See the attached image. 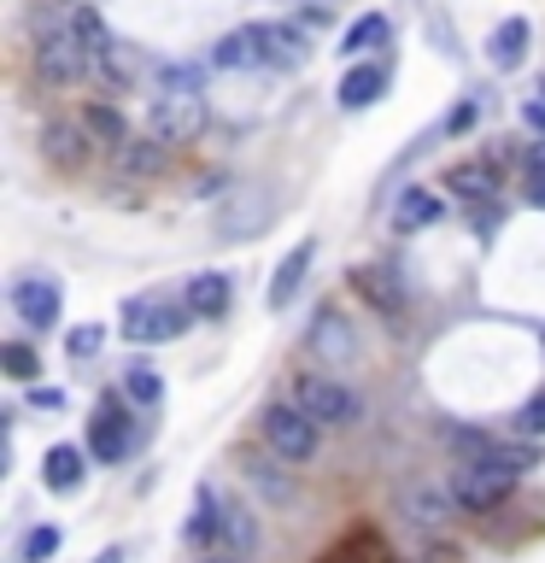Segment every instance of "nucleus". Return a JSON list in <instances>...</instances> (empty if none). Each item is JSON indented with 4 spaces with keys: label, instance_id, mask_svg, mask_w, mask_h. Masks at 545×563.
Wrapping results in <instances>:
<instances>
[{
    "label": "nucleus",
    "instance_id": "12",
    "mask_svg": "<svg viewBox=\"0 0 545 563\" xmlns=\"http://www.w3.org/2000/svg\"><path fill=\"white\" fill-rule=\"evenodd\" d=\"M311 258H316V241H299L288 258L276 264V276H270V294H264V306L281 311V306H293L299 288H305V271H311Z\"/></svg>",
    "mask_w": 545,
    "mask_h": 563
},
{
    "label": "nucleus",
    "instance_id": "32",
    "mask_svg": "<svg viewBox=\"0 0 545 563\" xmlns=\"http://www.w3.org/2000/svg\"><path fill=\"white\" fill-rule=\"evenodd\" d=\"M223 540H235L241 552H246V545H253V522H246L235 505H223Z\"/></svg>",
    "mask_w": 545,
    "mask_h": 563
},
{
    "label": "nucleus",
    "instance_id": "13",
    "mask_svg": "<svg viewBox=\"0 0 545 563\" xmlns=\"http://www.w3.org/2000/svg\"><path fill=\"white\" fill-rule=\"evenodd\" d=\"M229 299H235V282L218 276V271L188 276V288H182V306H188L193 317H205V323H218V317L229 311Z\"/></svg>",
    "mask_w": 545,
    "mask_h": 563
},
{
    "label": "nucleus",
    "instance_id": "22",
    "mask_svg": "<svg viewBox=\"0 0 545 563\" xmlns=\"http://www.w3.org/2000/svg\"><path fill=\"white\" fill-rule=\"evenodd\" d=\"M42 482H47L53 493H77V487H82V452H77V446H47Z\"/></svg>",
    "mask_w": 545,
    "mask_h": 563
},
{
    "label": "nucleus",
    "instance_id": "28",
    "mask_svg": "<svg viewBox=\"0 0 545 563\" xmlns=\"http://www.w3.org/2000/svg\"><path fill=\"white\" fill-rule=\"evenodd\" d=\"M316 334H311V341L316 346H334V358H346V352H352V341H346V323H341V317H334V311H316V323H311Z\"/></svg>",
    "mask_w": 545,
    "mask_h": 563
},
{
    "label": "nucleus",
    "instance_id": "23",
    "mask_svg": "<svg viewBox=\"0 0 545 563\" xmlns=\"http://www.w3.org/2000/svg\"><path fill=\"white\" fill-rule=\"evenodd\" d=\"M352 282H358V294H364V299H369V306H376L381 317H393V323L404 317V294L393 288V276H387V271H358Z\"/></svg>",
    "mask_w": 545,
    "mask_h": 563
},
{
    "label": "nucleus",
    "instance_id": "4",
    "mask_svg": "<svg viewBox=\"0 0 545 563\" xmlns=\"http://www.w3.org/2000/svg\"><path fill=\"white\" fill-rule=\"evenodd\" d=\"M188 306L182 299H158V294H135V299H123V317H118V334L123 341H135V346H165L176 341V334L188 329Z\"/></svg>",
    "mask_w": 545,
    "mask_h": 563
},
{
    "label": "nucleus",
    "instance_id": "29",
    "mask_svg": "<svg viewBox=\"0 0 545 563\" xmlns=\"http://www.w3.org/2000/svg\"><path fill=\"white\" fill-rule=\"evenodd\" d=\"M516 434H522V440L545 434V387H540V394H534V399H527L522 411H516Z\"/></svg>",
    "mask_w": 545,
    "mask_h": 563
},
{
    "label": "nucleus",
    "instance_id": "20",
    "mask_svg": "<svg viewBox=\"0 0 545 563\" xmlns=\"http://www.w3.org/2000/svg\"><path fill=\"white\" fill-rule=\"evenodd\" d=\"M440 211H446V206H440L434 188H404L399 206H393V235H416V229H429Z\"/></svg>",
    "mask_w": 545,
    "mask_h": 563
},
{
    "label": "nucleus",
    "instance_id": "33",
    "mask_svg": "<svg viewBox=\"0 0 545 563\" xmlns=\"http://www.w3.org/2000/svg\"><path fill=\"white\" fill-rule=\"evenodd\" d=\"M30 405H42V411H59L65 394H59V387H30Z\"/></svg>",
    "mask_w": 545,
    "mask_h": 563
},
{
    "label": "nucleus",
    "instance_id": "1",
    "mask_svg": "<svg viewBox=\"0 0 545 563\" xmlns=\"http://www.w3.org/2000/svg\"><path fill=\"white\" fill-rule=\"evenodd\" d=\"M305 59H311V42L293 24H235L211 47L218 70H299Z\"/></svg>",
    "mask_w": 545,
    "mask_h": 563
},
{
    "label": "nucleus",
    "instance_id": "3",
    "mask_svg": "<svg viewBox=\"0 0 545 563\" xmlns=\"http://www.w3.org/2000/svg\"><path fill=\"white\" fill-rule=\"evenodd\" d=\"M205 130V95H200V70H165L158 95L147 100V135H158L165 147H188Z\"/></svg>",
    "mask_w": 545,
    "mask_h": 563
},
{
    "label": "nucleus",
    "instance_id": "7",
    "mask_svg": "<svg viewBox=\"0 0 545 563\" xmlns=\"http://www.w3.org/2000/svg\"><path fill=\"white\" fill-rule=\"evenodd\" d=\"M452 499L457 510H469V517H481V510H499L510 493H516V475L499 470V464H457L452 470Z\"/></svg>",
    "mask_w": 545,
    "mask_h": 563
},
{
    "label": "nucleus",
    "instance_id": "30",
    "mask_svg": "<svg viewBox=\"0 0 545 563\" xmlns=\"http://www.w3.org/2000/svg\"><path fill=\"white\" fill-rule=\"evenodd\" d=\"M0 364L12 369V382H30V376H35V352H30V346H18V341H12V346H0Z\"/></svg>",
    "mask_w": 545,
    "mask_h": 563
},
{
    "label": "nucleus",
    "instance_id": "19",
    "mask_svg": "<svg viewBox=\"0 0 545 563\" xmlns=\"http://www.w3.org/2000/svg\"><path fill=\"white\" fill-rule=\"evenodd\" d=\"M387 35H393V24H387V12H364V18H352L346 24V35H341V53L352 65L358 59H369L376 47H387Z\"/></svg>",
    "mask_w": 545,
    "mask_h": 563
},
{
    "label": "nucleus",
    "instance_id": "9",
    "mask_svg": "<svg viewBox=\"0 0 545 563\" xmlns=\"http://www.w3.org/2000/svg\"><path fill=\"white\" fill-rule=\"evenodd\" d=\"M12 311L24 317L30 329H53V323H59V311H65V288H59V276H42V271L12 276Z\"/></svg>",
    "mask_w": 545,
    "mask_h": 563
},
{
    "label": "nucleus",
    "instance_id": "26",
    "mask_svg": "<svg viewBox=\"0 0 545 563\" xmlns=\"http://www.w3.org/2000/svg\"><path fill=\"white\" fill-rule=\"evenodd\" d=\"M100 346H105V329L100 323H77L65 334V352H70V364H88V358H100Z\"/></svg>",
    "mask_w": 545,
    "mask_h": 563
},
{
    "label": "nucleus",
    "instance_id": "21",
    "mask_svg": "<svg viewBox=\"0 0 545 563\" xmlns=\"http://www.w3.org/2000/svg\"><path fill=\"white\" fill-rule=\"evenodd\" d=\"M218 534H223V505H218V493H211V487H200V493H193V517L182 522V540L211 545Z\"/></svg>",
    "mask_w": 545,
    "mask_h": 563
},
{
    "label": "nucleus",
    "instance_id": "27",
    "mask_svg": "<svg viewBox=\"0 0 545 563\" xmlns=\"http://www.w3.org/2000/svg\"><path fill=\"white\" fill-rule=\"evenodd\" d=\"M59 528H53V522H42V528H30V534H24V545H18V558H24V563H47L53 552H59Z\"/></svg>",
    "mask_w": 545,
    "mask_h": 563
},
{
    "label": "nucleus",
    "instance_id": "34",
    "mask_svg": "<svg viewBox=\"0 0 545 563\" xmlns=\"http://www.w3.org/2000/svg\"><path fill=\"white\" fill-rule=\"evenodd\" d=\"M94 563H123V545H105V552H100Z\"/></svg>",
    "mask_w": 545,
    "mask_h": 563
},
{
    "label": "nucleus",
    "instance_id": "15",
    "mask_svg": "<svg viewBox=\"0 0 545 563\" xmlns=\"http://www.w3.org/2000/svg\"><path fill=\"white\" fill-rule=\"evenodd\" d=\"M82 123H88V135H94V147L105 153V158H112L118 147H123V141H130L135 130H130V123H123V112H118V106L112 100H88L82 106V112H77Z\"/></svg>",
    "mask_w": 545,
    "mask_h": 563
},
{
    "label": "nucleus",
    "instance_id": "37",
    "mask_svg": "<svg viewBox=\"0 0 545 563\" xmlns=\"http://www.w3.org/2000/svg\"><path fill=\"white\" fill-rule=\"evenodd\" d=\"M316 7H334V0H316Z\"/></svg>",
    "mask_w": 545,
    "mask_h": 563
},
{
    "label": "nucleus",
    "instance_id": "6",
    "mask_svg": "<svg viewBox=\"0 0 545 563\" xmlns=\"http://www.w3.org/2000/svg\"><path fill=\"white\" fill-rule=\"evenodd\" d=\"M293 405L305 417L329 422V429H352V422L364 417L358 394H352L346 382H334V376H293Z\"/></svg>",
    "mask_w": 545,
    "mask_h": 563
},
{
    "label": "nucleus",
    "instance_id": "25",
    "mask_svg": "<svg viewBox=\"0 0 545 563\" xmlns=\"http://www.w3.org/2000/svg\"><path fill=\"white\" fill-rule=\"evenodd\" d=\"M264 218H270V200H264V194H258V200L246 206V211L229 206V211H223V241H246V235H258Z\"/></svg>",
    "mask_w": 545,
    "mask_h": 563
},
{
    "label": "nucleus",
    "instance_id": "2",
    "mask_svg": "<svg viewBox=\"0 0 545 563\" xmlns=\"http://www.w3.org/2000/svg\"><path fill=\"white\" fill-rule=\"evenodd\" d=\"M30 65H35V77L53 82V88H70V82L88 77V53H82V35H77V7H47V12H35Z\"/></svg>",
    "mask_w": 545,
    "mask_h": 563
},
{
    "label": "nucleus",
    "instance_id": "10",
    "mask_svg": "<svg viewBox=\"0 0 545 563\" xmlns=\"http://www.w3.org/2000/svg\"><path fill=\"white\" fill-rule=\"evenodd\" d=\"M399 517L411 528H422V534H440V528L457 517V499H452V487H440V482H404Z\"/></svg>",
    "mask_w": 545,
    "mask_h": 563
},
{
    "label": "nucleus",
    "instance_id": "31",
    "mask_svg": "<svg viewBox=\"0 0 545 563\" xmlns=\"http://www.w3.org/2000/svg\"><path fill=\"white\" fill-rule=\"evenodd\" d=\"M475 118H481V106H475V100H457L440 130H446V135H469V130H475Z\"/></svg>",
    "mask_w": 545,
    "mask_h": 563
},
{
    "label": "nucleus",
    "instance_id": "35",
    "mask_svg": "<svg viewBox=\"0 0 545 563\" xmlns=\"http://www.w3.org/2000/svg\"><path fill=\"white\" fill-rule=\"evenodd\" d=\"M53 7H94V0H53Z\"/></svg>",
    "mask_w": 545,
    "mask_h": 563
},
{
    "label": "nucleus",
    "instance_id": "17",
    "mask_svg": "<svg viewBox=\"0 0 545 563\" xmlns=\"http://www.w3.org/2000/svg\"><path fill=\"white\" fill-rule=\"evenodd\" d=\"M112 165H118L123 176H158V170L170 165V147H165L158 135H130V141L112 153Z\"/></svg>",
    "mask_w": 545,
    "mask_h": 563
},
{
    "label": "nucleus",
    "instance_id": "11",
    "mask_svg": "<svg viewBox=\"0 0 545 563\" xmlns=\"http://www.w3.org/2000/svg\"><path fill=\"white\" fill-rule=\"evenodd\" d=\"M88 446H94L100 464H123V457H130V446H135V422L118 411V399H105L100 411H94V422H88Z\"/></svg>",
    "mask_w": 545,
    "mask_h": 563
},
{
    "label": "nucleus",
    "instance_id": "24",
    "mask_svg": "<svg viewBox=\"0 0 545 563\" xmlns=\"http://www.w3.org/2000/svg\"><path fill=\"white\" fill-rule=\"evenodd\" d=\"M123 399H130V405H141V411H153V405L165 399V382H158V369L135 358L130 369H123Z\"/></svg>",
    "mask_w": 545,
    "mask_h": 563
},
{
    "label": "nucleus",
    "instance_id": "8",
    "mask_svg": "<svg viewBox=\"0 0 545 563\" xmlns=\"http://www.w3.org/2000/svg\"><path fill=\"white\" fill-rule=\"evenodd\" d=\"M35 147H42V158H47L53 170H65V176H82L88 165H94V153H100L82 118H47Z\"/></svg>",
    "mask_w": 545,
    "mask_h": 563
},
{
    "label": "nucleus",
    "instance_id": "16",
    "mask_svg": "<svg viewBox=\"0 0 545 563\" xmlns=\"http://www.w3.org/2000/svg\"><path fill=\"white\" fill-rule=\"evenodd\" d=\"M527 35H534V24H527V18H504V24L487 35V65H492V70H516V65L527 59Z\"/></svg>",
    "mask_w": 545,
    "mask_h": 563
},
{
    "label": "nucleus",
    "instance_id": "14",
    "mask_svg": "<svg viewBox=\"0 0 545 563\" xmlns=\"http://www.w3.org/2000/svg\"><path fill=\"white\" fill-rule=\"evenodd\" d=\"M446 188L457 194L464 206H481L499 194V165H487V158H464V165L446 170Z\"/></svg>",
    "mask_w": 545,
    "mask_h": 563
},
{
    "label": "nucleus",
    "instance_id": "5",
    "mask_svg": "<svg viewBox=\"0 0 545 563\" xmlns=\"http://www.w3.org/2000/svg\"><path fill=\"white\" fill-rule=\"evenodd\" d=\"M258 434H264V446H270L281 464H305V457L316 452V440H323V422L305 417L299 405H264Z\"/></svg>",
    "mask_w": 545,
    "mask_h": 563
},
{
    "label": "nucleus",
    "instance_id": "36",
    "mask_svg": "<svg viewBox=\"0 0 545 563\" xmlns=\"http://www.w3.org/2000/svg\"><path fill=\"white\" fill-rule=\"evenodd\" d=\"M205 563H241V558H205Z\"/></svg>",
    "mask_w": 545,
    "mask_h": 563
},
{
    "label": "nucleus",
    "instance_id": "18",
    "mask_svg": "<svg viewBox=\"0 0 545 563\" xmlns=\"http://www.w3.org/2000/svg\"><path fill=\"white\" fill-rule=\"evenodd\" d=\"M381 88H387V70H381L376 59H358V65L341 77V106H346V112H364V106L381 100Z\"/></svg>",
    "mask_w": 545,
    "mask_h": 563
}]
</instances>
